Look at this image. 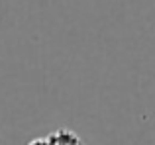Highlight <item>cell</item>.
<instances>
[{
  "label": "cell",
  "mask_w": 155,
  "mask_h": 145,
  "mask_svg": "<svg viewBox=\"0 0 155 145\" xmlns=\"http://www.w3.org/2000/svg\"><path fill=\"white\" fill-rule=\"evenodd\" d=\"M43 143L45 145H79L81 137L69 127H59V130L51 131L45 137H38L30 141V145H43Z\"/></svg>",
  "instance_id": "6da1fadb"
}]
</instances>
